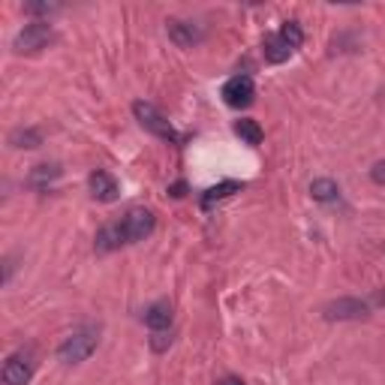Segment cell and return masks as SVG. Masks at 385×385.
I'll return each mask as SVG.
<instances>
[{"label": "cell", "mask_w": 385, "mask_h": 385, "mask_svg": "<svg viewBox=\"0 0 385 385\" xmlns=\"http://www.w3.org/2000/svg\"><path fill=\"white\" fill-rule=\"evenodd\" d=\"M55 39V30L48 22H30L24 24V30H18V36L13 39V48L18 55H34L43 52V48Z\"/></svg>", "instance_id": "obj_3"}, {"label": "cell", "mask_w": 385, "mask_h": 385, "mask_svg": "<svg viewBox=\"0 0 385 385\" xmlns=\"http://www.w3.org/2000/svg\"><path fill=\"white\" fill-rule=\"evenodd\" d=\"M217 385H244V382H241L238 377H226V379H220Z\"/></svg>", "instance_id": "obj_23"}, {"label": "cell", "mask_w": 385, "mask_h": 385, "mask_svg": "<svg viewBox=\"0 0 385 385\" xmlns=\"http://www.w3.org/2000/svg\"><path fill=\"white\" fill-rule=\"evenodd\" d=\"M169 346H172V334L154 331V337H150V349H154V352H166Z\"/></svg>", "instance_id": "obj_19"}, {"label": "cell", "mask_w": 385, "mask_h": 385, "mask_svg": "<svg viewBox=\"0 0 385 385\" xmlns=\"http://www.w3.org/2000/svg\"><path fill=\"white\" fill-rule=\"evenodd\" d=\"M253 97H256V85H253L250 76H232L226 85H223V99H226V106L232 108H247L253 103Z\"/></svg>", "instance_id": "obj_6"}, {"label": "cell", "mask_w": 385, "mask_h": 385, "mask_svg": "<svg viewBox=\"0 0 385 385\" xmlns=\"http://www.w3.org/2000/svg\"><path fill=\"white\" fill-rule=\"evenodd\" d=\"M88 187H90V196H94L97 202H115L120 196V187H118V181L108 175V172L103 169H97V172H90V178H88Z\"/></svg>", "instance_id": "obj_7"}, {"label": "cell", "mask_w": 385, "mask_h": 385, "mask_svg": "<svg viewBox=\"0 0 385 385\" xmlns=\"http://www.w3.org/2000/svg\"><path fill=\"white\" fill-rule=\"evenodd\" d=\"M133 115H136L139 124L148 130V133H154V136L166 139V141H178L175 127H172L169 120L163 118V111H160L154 103H145V99H136V103H133Z\"/></svg>", "instance_id": "obj_2"}, {"label": "cell", "mask_w": 385, "mask_h": 385, "mask_svg": "<svg viewBox=\"0 0 385 385\" xmlns=\"http://www.w3.org/2000/svg\"><path fill=\"white\" fill-rule=\"evenodd\" d=\"M280 39L286 43L289 48H298L301 43H304V30H301V24L298 22H286L280 27Z\"/></svg>", "instance_id": "obj_18"}, {"label": "cell", "mask_w": 385, "mask_h": 385, "mask_svg": "<svg viewBox=\"0 0 385 385\" xmlns=\"http://www.w3.org/2000/svg\"><path fill=\"white\" fill-rule=\"evenodd\" d=\"M370 178H373V184H379V187H385V160H379L377 166L370 169Z\"/></svg>", "instance_id": "obj_21"}, {"label": "cell", "mask_w": 385, "mask_h": 385, "mask_svg": "<svg viewBox=\"0 0 385 385\" xmlns=\"http://www.w3.org/2000/svg\"><path fill=\"white\" fill-rule=\"evenodd\" d=\"M124 244H127V235H124V229H120V223H108V226H103L97 232V241H94L97 253H111V250H120Z\"/></svg>", "instance_id": "obj_9"}, {"label": "cell", "mask_w": 385, "mask_h": 385, "mask_svg": "<svg viewBox=\"0 0 385 385\" xmlns=\"http://www.w3.org/2000/svg\"><path fill=\"white\" fill-rule=\"evenodd\" d=\"M57 4H27L24 6V13H30V15H52V13H57Z\"/></svg>", "instance_id": "obj_20"}, {"label": "cell", "mask_w": 385, "mask_h": 385, "mask_svg": "<svg viewBox=\"0 0 385 385\" xmlns=\"http://www.w3.org/2000/svg\"><path fill=\"white\" fill-rule=\"evenodd\" d=\"M382 250H385V247H382Z\"/></svg>", "instance_id": "obj_24"}, {"label": "cell", "mask_w": 385, "mask_h": 385, "mask_svg": "<svg viewBox=\"0 0 385 385\" xmlns=\"http://www.w3.org/2000/svg\"><path fill=\"white\" fill-rule=\"evenodd\" d=\"M154 226H157L154 211H148V208H130L127 217L120 220V229H124V235H127V244L145 241L150 232H154Z\"/></svg>", "instance_id": "obj_4"}, {"label": "cell", "mask_w": 385, "mask_h": 385, "mask_svg": "<svg viewBox=\"0 0 385 385\" xmlns=\"http://www.w3.org/2000/svg\"><path fill=\"white\" fill-rule=\"evenodd\" d=\"M322 316L328 322H349V319H368L370 316V301H361V298H337V301H328L322 307Z\"/></svg>", "instance_id": "obj_5"}, {"label": "cell", "mask_w": 385, "mask_h": 385, "mask_svg": "<svg viewBox=\"0 0 385 385\" xmlns=\"http://www.w3.org/2000/svg\"><path fill=\"white\" fill-rule=\"evenodd\" d=\"M184 190H187L184 184H175V187H172L169 192H172V196H175V199H181V196H184Z\"/></svg>", "instance_id": "obj_22"}, {"label": "cell", "mask_w": 385, "mask_h": 385, "mask_svg": "<svg viewBox=\"0 0 385 385\" xmlns=\"http://www.w3.org/2000/svg\"><path fill=\"white\" fill-rule=\"evenodd\" d=\"M235 136H238L241 141H247V145H259L265 133H262V127L256 124V120L244 118V120H235Z\"/></svg>", "instance_id": "obj_17"}, {"label": "cell", "mask_w": 385, "mask_h": 385, "mask_svg": "<svg viewBox=\"0 0 385 385\" xmlns=\"http://www.w3.org/2000/svg\"><path fill=\"white\" fill-rule=\"evenodd\" d=\"M241 190H244V184H238V181H223V184L211 187V190L205 192V196H202V208H211V205H214V202L235 196V192H241Z\"/></svg>", "instance_id": "obj_13"}, {"label": "cell", "mask_w": 385, "mask_h": 385, "mask_svg": "<svg viewBox=\"0 0 385 385\" xmlns=\"http://www.w3.org/2000/svg\"><path fill=\"white\" fill-rule=\"evenodd\" d=\"M30 373H34V368H30V361L22 356H9L4 364V382L6 385H27Z\"/></svg>", "instance_id": "obj_10"}, {"label": "cell", "mask_w": 385, "mask_h": 385, "mask_svg": "<svg viewBox=\"0 0 385 385\" xmlns=\"http://www.w3.org/2000/svg\"><path fill=\"white\" fill-rule=\"evenodd\" d=\"M9 145L13 148H39L43 145V133L34 127H18L9 133Z\"/></svg>", "instance_id": "obj_14"}, {"label": "cell", "mask_w": 385, "mask_h": 385, "mask_svg": "<svg viewBox=\"0 0 385 385\" xmlns=\"http://www.w3.org/2000/svg\"><path fill=\"white\" fill-rule=\"evenodd\" d=\"M60 175H64V169H60L57 163H39V166L30 169L27 184H30V187H36V190H43V187L52 184V181H57Z\"/></svg>", "instance_id": "obj_12"}, {"label": "cell", "mask_w": 385, "mask_h": 385, "mask_svg": "<svg viewBox=\"0 0 385 385\" xmlns=\"http://www.w3.org/2000/svg\"><path fill=\"white\" fill-rule=\"evenodd\" d=\"M169 39L175 46H181V48H192V46H199L202 39H205V30H202L199 24H192V22H169Z\"/></svg>", "instance_id": "obj_8"}, {"label": "cell", "mask_w": 385, "mask_h": 385, "mask_svg": "<svg viewBox=\"0 0 385 385\" xmlns=\"http://www.w3.org/2000/svg\"><path fill=\"white\" fill-rule=\"evenodd\" d=\"M145 326L150 331H166L172 326V304L169 301H157L150 304V307L145 310Z\"/></svg>", "instance_id": "obj_11"}, {"label": "cell", "mask_w": 385, "mask_h": 385, "mask_svg": "<svg viewBox=\"0 0 385 385\" xmlns=\"http://www.w3.org/2000/svg\"><path fill=\"white\" fill-rule=\"evenodd\" d=\"M262 52H265V60H268V64H283V60H289L292 48H289L286 43H283L280 34H274V36H268V39H265Z\"/></svg>", "instance_id": "obj_15"}, {"label": "cell", "mask_w": 385, "mask_h": 385, "mask_svg": "<svg viewBox=\"0 0 385 385\" xmlns=\"http://www.w3.org/2000/svg\"><path fill=\"white\" fill-rule=\"evenodd\" d=\"M310 196L316 202H334L340 196V187H337V181H331V178H316L310 184Z\"/></svg>", "instance_id": "obj_16"}, {"label": "cell", "mask_w": 385, "mask_h": 385, "mask_svg": "<svg viewBox=\"0 0 385 385\" xmlns=\"http://www.w3.org/2000/svg\"><path fill=\"white\" fill-rule=\"evenodd\" d=\"M97 343H99L97 328H78L57 346V358L64 364H82L97 352Z\"/></svg>", "instance_id": "obj_1"}]
</instances>
